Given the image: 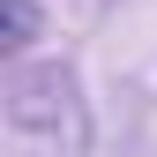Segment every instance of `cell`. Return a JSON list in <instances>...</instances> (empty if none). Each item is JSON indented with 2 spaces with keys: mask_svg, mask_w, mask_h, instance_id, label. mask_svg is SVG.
Instances as JSON below:
<instances>
[{
  "mask_svg": "<svg viewBox=\"0 0 157 157\" xmlns=\"http://www.w3.org/2000/svg\"><path fill=\"white\" fill-rule=\"evenodd\" d=\"M0 23H8V45H15V37L30 30V8H23V0H8V8H0Z\"/></svg>",
  "mask_w": 157,
  "mask_h": 157,
  "instance_id": "1",
  "label": "cell"
}]
</instances>
